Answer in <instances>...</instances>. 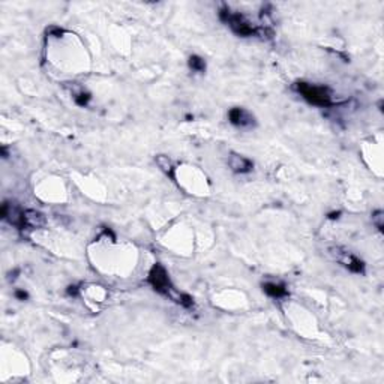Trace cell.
<instances>
[{
    "label": "cell",
    "instance_id": "6da1fadb",
    "mask_svg": "<svg viewBox=\"0 0 384 384\" xmlns=\"http://www.w3.org/2000/svg\"><path fill=\"white\" fill-rule=\"evenodd\" d=\"M149 282H150V285L153 287V290H155L156 293L170 297L177 305L183 306V308L189 309V308H192V306H194V299L189 294L180 293V291H177L173 287L167 270L161 264H155L150 269V272H149Z\"/></svg>",
    "mask_w": 384,
    "mask_h": 384
},
{
    "label": "cell",
    "instance_id": "7a4b0ae2",
    "mask_svg": "<svg viewBox=\"0 0 384 384\" xmlns=\"http://www.w3.org/2000/svg\"><path fill=\"white\" fill-rule=\"evenodd\" d=\"M294 90L302 95L303 99H306L309 104L317 105V107H330L333 105V96L329 87L326 86H317V84H309V83H296Z\"/></svg>",
    "mask_w": 384,
    "mask_h": 384
},
{
    "label": "cell",
    "instance_id": "3957f363",
    "mask_svg": "<svg viewBox=\"0 0 384 384\" xmlns=\"http://www.w3.org/2000/svg\"><path fill=\"white\" fill-rule=\"evenodd\" d=\"M219 18L227 26H230V29H231L239 36L246 38V36H254V35H258V33L263 35V30L260 27L254 26L245 15L237 14V12H231L228 8H222L219 11Z\"/></svg>",
    "mask_w": 384,
    "mask_h": 384
},
{
    "label": "cell",
    "instance_id": "277c9868",
    "mask_svg": "<svg viewBox=\"0 0 384 384\" xmlns=\"http://www.w3.org/2000/svg\"><path fill=\"white\" fill-rule=\"evenodd\" d=\"M329 254L335 261L342 264L350 272H353V273H363L365 272L363 261L360 258H357L353 252H350V251H347L341 246H332V248H329Z\"/></svg>",
    "mask_w": 384,
    "mask_h": 384
},
{
    "label": "cell",
    "instance_id": "5b68a950",
    "mask_svg": "<svg viewBox=\"0 0 384 384\" xmlns=\"http://www.w3.org/2000/svg\"><path fill=\"white\" fill-rule=\"evenodd\" d=\"M228 119H230V123L237 128H251L255 123L254 116L245 108H239V107L231 108L228 111Z\"/></svg>",
    "mask_w": 384,
    "mask_h": 384
},
{
    "label": "cell",
    "instance_id": "8992f818",
    "mask_svg": "<svg viewBox=\"0 0 384 384\" xmlns=\"http://www.w3.org/2000/svg\"><path fill=\"white\" fill-rule=\"evenodd\" d=\"M228 165H230V168H231L237 174H248L254 168L252 161H249L248 158H245L242 155H237V153H231V155H230Z\"/></svg>",
    "mask_w": 384,
    "mask_h": 384
},
{
    "label": "cell",
    "instance_id": "52a82bcc",
    "mask_svg": "<svg viewBox=\"0 0 384 384\" xmlns=\"http://www.w3.org/2000/svg\"><path fill=\"white\" fill-rule=\"evenodd\" d=\"M45 218L42 213L36 210H26L24 212V228H36L44 225Z\"/></svg>",
    "mask_w": 384,
    "mask_h": 384
},
{
    "label": "cell",
    "instance_id": "ba28073f",
    "mask_svg": "<svg viewBox=\"0 0 384 384\" xmlns=\"http://www.w3.org/2000/svg\"><path fill=\"white\" fill-rule=\"evenodd\" d=\"M263 290L267 296L270 297H275V299H281V297H285L288 294L285 285L282 284H275V282H266L263 284Z\"/></svg>",
    "mask_w": 384,
    "mask_h": 384
},
{
    "label": "cell",
    "instance_id": "9c48e42d",
    "mask_svg": "<svg viewBox=\"0 0 384 384\" xmlns=\"http://www.w3.org/2000/svg\"><path fill=\"white\" fill-rule=\"evenodd\" d=\"M156 164L159 165V168H161L167 176H170L171 179H174V168H173L171 161H170L167 156H162V155L156 156Z\"/></svg>",
    "mask_w": 384,
    "mask_h": 384
},
{
    "label": "cell",
    "instance_id": "30bf717a",
    "mask_svg": "<svg viewBox=\"0 0 384 384\" xmlns=\"http://www.w3.org/2000/svg\"><path fill=\"white\" fill-rule=\"evenodd\" d=\"M188 63H189V68L195 72H204L206 69V62L200 56H191Z\"/></svg>",
    "mask_w": 384,
    "mask_h": 384
},
{
    "label": "cell",
    "instance_id": "8fae6325",
    "mask_svg": "<svg viewBox=\"0 0 384 384\" xmlns=\"http://www.w3.org/2000/svg\"><path fill=\"white\" fill-rule=\"evenodd\" d=\"M74 99H75V102L78 104V105L84 107L90 101V95L86 93L84 90H77V92H74Z\"/></svg>",
    "mask_w": 384,
    "mask_h": 384
},
{
    "label": "cell",
    "instance_id": "7c38bea8",
    "mask_svg": "<svg viewBox=\"0 0 384 384\" xmlns=\"http://www.w3.org/2000/svg\"><path fill=\"white\" fill-rule=\"evenodd\" d=\"M372 222L377 225L378 230H383V212L381 210H378L372 215Z\"/></svg>",
    "mask_w": 384,
    "mask_h": 384
},
{
    "label": "cell",
    "instance_id": "4fadbf2b",
    "mask_svg": "<svg viewBox=\"0 0 384 384\" xmlns=\"http://www.w3.org/2000/svg\"><path fill=\"white\" fill-rule=\"evenodd\" d=\"M15 297H17L18 300H26V299H27V293L23 291V290H17V291H15Z\"/></svg>",
    "mask_w": 384,
    "mask_h": 384
},
{
    "label": "cell",
    "instance_id": "5bb4252c",
    "mask_svg": "<svg viewBox=\"0 0 384 384\" xmlns=\"http://www.w3.org/2000/svg\"><path fill=\"white\" fill-rule=\"evenodd\" d=\"M68 294H69V296H77V294H78V288H77L75 285L68 287Z\"/></svg>",
    "mask_w": 384,
    "mask_h": 384
},
{
    "label": "cell",
    "instance_id": "9a60e30c",
    "mask_svg": "<svg viewBox=\"0 0 384 384\" xmlns=\"http://www.w3.org/2000/svg\"><path fill=\"white\" fill-rule=\"evenodd\" d=\"M338 215H339V212H336V213H330V216H329V218H330V219H336V218H338Z\"/></svg>",
    "mask_w": 384,
    "mask_h": 384
}]
</instances>
